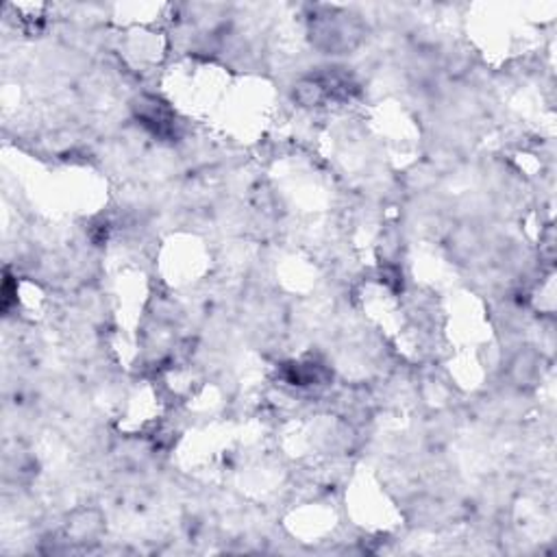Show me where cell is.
Here are the masks:
<instances>
[{"label": "cell", "instance_id": "5b68a950", "mask_svg": "<svg viewBox=\"0 0 557 557\" xmlns=\"http://www.w3.org/2000/svg\"><path fill=\"white\" fill-rule=\"evenodd\" d=\"M295 99L298 105L303 107H320L329 101L327 99V91L323 88V83H320L318 74L301 79V81L295 85Z\"/></svg>", "mask_w": 557, "mask_h": 557}, {"label": "cell", "instance_id": "7a4b0ae2", "mask_svg": "<svg viewBox=\"0 0 557 557\" xmlns=\"http://www.w3.org/2000/svg\"><path fill=\"white\" fill-rule=\"evenodd\" d=\"M135 116L142 126H146L153 135L162 137V140H170L172 135H177L175 112L164 101H159L157 96H142V99H137Z\"/></svg>", "mask_w": 557, "mask_h": 557}, {"label": "cell", "instance_id": "3957f363", "mask_svg": "<svg viewBox=\"0 0 557 557\" xmlns=\"http://www.w3.org/2000/svg\"><path fill=\"white\" fill-rule=\"evenodd\" d=\"M540 377V355L531 347L520 348L509 361V379L516 388L527 390L538 383Z\"/></svg>", "mask_w": 557, "mask_h": 557}, {"label": "cell", "instance_id": "277c9868", "mask_svg": "<svg viewBox=\"0 0 557 557\" xmlns=\"http://www.w3.org/2000/svg\"><path fill=\"white\" fill-rule=\"evenodd\" d=\"M101 516L94 509H85L74 516L72 522H68V538L74 542H85V540H94L101 531Z\"/></svg>", "mask_w": 557, "mask_h": 557}, {"label": "cell", "instance_id": "6da1fadb", "mask_svg": "<svg viewBox=\"0 0 557 557\" xmlns=\"http://www.w3.org/2000/svg\"><path fill=\"white\" fill-rule=\"evenodd\" d=\"M312 42L320 50L340 55L358 48L364 37L358 16H347L340 11H327L323 16H316L312 20Z\"/></svg>", "mask_w": 557, "mask_h": 557}]
</instances>
